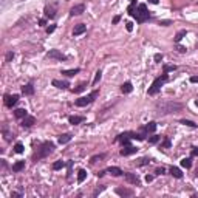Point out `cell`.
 Returning <instances> with one entry per match:
<instances>
[{
	"label": "cell",
	"mask_w": 198,
	"mask_h": 198,
	"mask_svg": "<svg viewBox=\"0 0 198 198\" xmlns=\"http://www.w3.org/2000/svg\"><path fill=\"white\" fill-rule=\"evenodd\" d=\"M53 150H54V144H53V142L47 141V142L40 144L39 148H37V152L34 153V160H36V161H37V160H42V158H45V156H48Z\"/></svg>",
	"instance_id": "2"
},
{
	"label": "cell",
	"mask_w": 198,
	"mask_h": 198,
	"mask_svg": "<svg viewBox=\"0 0 198 198\" xmlns=\"http://www.w3.org/2000/svg\"><path fill=\"white\" fill-rule=\"evenodd\" d=\"M124 177H125V179L130 183V184H135V186H141V179H139V177L136 173H130V172H127V173H124Z\"/></svg>",
	"instance_id": "8"
},
{
	"label": "cell",
	"mask_w": 198,
	"mask_h": 198,
	"mask_svg": "<svg viewBox=\"0 0 198 198\" xmlns=\"http://www.w3.org/2000/svg\"><path fill=\"white\" fill-rule=\"evenodd\" d=\"M26 115H28V113H26V110H25V109H17V110L14 111V116H16L17 119H23Z\"/></svg>",
	"instance_id": "22"
},
{
	"label": "cell",
	"mask_w": 198,
	"mask_h": 198,
	"mask_svg": "<svg viewBox=\"0 0 198 198\" xmlns=\"http://www.w3.org/2000/svg\"><path fill=\"white\" fill-rule=\"evenodd\" d=\"M132 90H133V87H132L130 82H124L122 85H121V91L122 93H132Z\"/></svg>",
	"instance_id": "24"
},
{
	"label": "cell",
	"mask_w": 198,
	"mask_h": 198,
	"mask_svg": "<svg viewBox=\"0 0 198 198\" xmlns=\"http://www.w3.org/2000/svg\"><path fill=\"white\" fill-rule=\"evenodd\" d=\"M155 130H156V122H153V121L148 122L146 127H144V132H146V133H153Z\"/></svg>",
	"instance_id": "21"
},
{
	"label": "cell",
	"mask_w": 198,
	"mask_h": 198,
	"mask_svg": "<svg viewBox=\"0 0 198 198\" xmlns=\"http://www.w3.org/2000/svg\"><path fill=\"white\" fill-rule=\"evenodd\" d=\"M98 94H99V91H98V90H94V91H91L90 94H87V96H82V98L76 99V101H74V104L78 105V107H85V105L91 104V102L94 101V99L98 98Z\"/></svg>",
	"instance_id": "5"
},
{
	"label": "cell",
	"mask_w": 198,
	"mask_h": 198,
	"mask_svg": "<svg viewBox=\"0 0 198 198\" xmlns=\"http://www.w3.org/2000/svg\"><path fill=\"white\" fill-rule=\"evenodd\" d=\"M148 163H150V160H148V158H141V160L136 161V166H147Z\"/></svg>",
	"instance_id": "33"
},
{
	"label": "cell",
	"mask_w": 198,
	"mask_h": 198,
	"mask_svg": "<svg viewBox=\"0 0 198 198\" xmlns=\"http://www.w3.org/2000/svg\"><path fill=\"white\" fill-rule=\"evenodd\" d=\"M135 5H136V0H132V3H130V6H129V10H127L130 16L135 14Z\"/></svg>",
	"instance_id": "32"
},
{
	"label": "cell",
	"mask_w": 198,
	"mask_h": 198,
	"mask_svg": "<svg viewBox=\"0 0 198 198\" xmlns=\"http://www.w3.org/2000/svg\"><path fill=\"white\" fill-rule=\"evenodd\" d=\"M148 2H150V3H153V5H156V3L160 2V0H148Z\"/></svg>",
	"instance_id": "55"
},
{
	"label": "cell",
	"mask_w": 198,
	"mask_h": 198,
	"mask_svg": "<svg viewBox=\"0 0 198 198\" xmlns=\"http://www.w3.org/2000/svg\"><path fill=\"white\" fill-rule=\"evenodd\" d=\"M125 28H127V31H132L133 30V23H132V22H127V23H125Z\"/></svg>",
	"instance_id": "43"
},
{
	"label": "cell",
	"mask_w": 198,
	"mask_h": 198,
	"mask_svg": "<svg viewBox=\"0 0 198 198\" xmlns=\"http://www.w3.org/2000/svg\"><path fill=\"white\" fill-rule=\"evenodd\" d=\"M45 23H47V20H45V19H40V20H39V25H40V26H43Z\"/></svg>",
	"instance_id": "53"
},
{
	"label": "cell",
	"mask_w": 198,
	"mask_h": 198,
	"mask_svg": "<svg viewBox=\"0 0 198 198\" xmlns=\"http://www.w3.org/2000/svg\"><path fill=\"white\" fill-rule=\"evenodd\" d=\"M178 51H179V53H186V48L181 47V45H178Z\"/></svg>",
	"instance_id": "50"
},
{
	"label": "cell",
	"mask_w": 198,
	"mask_h": 198,
	"mask_svg": "<svg viewBox=\"0 0 198 198\" xmlns=\"http://www.w3.org/2000/svg\"><path fill=\"white\" fill-rule=\"evenodd\" d=\"M17 101H19V94H6L5 96V105L8 107V109H12Z\"/></svg>",
	"instance_id": "7"
},
{
	"label": "cell",
	"mask_w": 198,
	"mask_h": 198,
	"mask_svg": "<svg viewBox=\"0 0 198 198\" xmlns=\"http://www.w3.org/2000/svg\"><path fill=\"white\" fill-rule=\"evenodd\" d=\"M53 85H54L56 88H60V90L68 88V82H65V80H57V79H54V80H53Z\"/></svg>",
	"instance_id": "17"
},
{
	"label": "cell",
	"mask_w": 198,
	"mask_h": 198,
	"mask_svg": "<svg viewBox=\"0 0 198 198\" xmlns=\"http://www.w3.org/2000/svg\"><path fill=\"white\" fill-rule=\"evenodd\" d=\"M34 122H36V118H34V116H28V115H26L25 118L22 119V127H26V129H28V127H31Z\"/></svg>",
	"instance_id": "13"
},
{
	"label": "cell",
	"mask_w": 198,
	"mask_h": 198,
	"mask_svg": "<svg viewBox=\"0 0 198 198\" xmlns=\"http://www.w3.org/2000/svg\"><path fill=\"white\" fill-rule=\"evenodd\" d=\"M160 25H163V26H169V25H172V20H161V22H160Z\"/></svg>",
	"instance_id": "40"
},
{
	"label": "cell",
	"mask_w": 198,
	"mask_h": 198,
	"mask_svg": "<svg viewBox=\"0 0 198 198\" xmlns=\"http://www.w3.org/2000/svg\"><path fill=\"white\" fill-rule=\"evenodd\" d=\"M70 141H71V135L70 133H64V135H60V136H59V144H67Z\"/></svg>",
	"instance_id": "23"
},
{
	"label": "cell",
	"mask_w": 198,
	"mask_h": 198,
	"mask_svg": "<svg viewBox=\"0 0 198 198\" xmlns=\"http://www.w3.org/2000/svg\"><path fill=\"white\" fill-rule=\"evenodd\" d=\"M146 181H147V183H152V181H153V177H152V175H147V177H146Z\"/></svg>",
	"instance_id": "49"
},
{
	"label": "cell",
	"mask_w": 198,
	"mask_h": 198,
	"mask_svg": "<svg viewBox=\"0 0 198 198\" xmlns=\"http://www.w3.org/2000/svg\"><path fill=\"white\" fill-rule=\"evenodd\" d=\"M163 147H170V141H169V138H164L163 139V144H161V148Z\"/></svg>",
	"instance_id": "39"
},
{
	"label": "cell",
	"mask_w": 198,
	"mask_h": 198,
	"mask_svg": "<svg viewBox=\"0 0 198 198\" xmlns=\"http://www.w3.org/2000/svg\"><path fill=\"white\" fill-rule=\"evenodd\" d=\"M166 172V169H163V167H158L156 169V175H163Z\"/></svg>",
	"instance_id": "46"
},
{
	"label": "cell",
	"mask_w": 198,
	"mask_h": 198,
	"mask_svg": "<svg viewBox=\"0 0 198 198\" xmlns=\"http://www.w3.org/2000/svg\"><path fill=\"white\" fill-rule=\"evenodd\" d=\"M169 80V78H167V73H163V76H160V78H156L155 80H153V84H152V87L148 88V94H150V96H153V94H156L161 90V87H163V85L166 84Z\"/></svg>",
	"instance_id": "3"
},
{
	"label": "cell",
	"mask_w": 198,
	"mask_h": 198,
	"mask_svg": "<svg viewBox=\"0 0 198 198\" xmlns=\"http://www.w3.org/2000/svg\"><path fill=\"white\" fill-rule=\"evenodd\" d=\"M101 78H102V71L98 70V71H96V76H94V79H93V85H96L99 80H101Z\"/></svg>",
	"instance_id": "30"
},
{
	"label": "cell",
	"mask_w": 198,
	"mask_h": 198,
	"mask_svg": "<svg viewBox=\"0 0 198 198\" xmlns=\"http://www.w3.org/2000/svg\"><path fill=\"white\" fill-rule=\"evenodd\" d=\"M105 173H107V170H101V172H98L96 175H98V177H104Z\"/></svg>",
	"instance_id": "51"
},
{
	"label": "cell",
	"mask_w": 198,
	"mask_h": 198,
	"mask_svg": "<svg viewBox=\"0 0 198 198\" xmlns=\"http://www.w3.org/2000/svg\"><path fill=\"white\" fill-rule=\"evenodd\" d=\"M104 153H102V155H94V156H91V160H90V163H96V161H99V160H102V158H104Z\"/></svg>",
	"instance_id": "36"
},
{
	"label": "cell",
	"mask_w": 198,
	"mask_h": 198,
	"mask_svg": "<svg viewBox=\"0 0 198 198\" xmlns=\"http://www.w3.org/2000/svg\"><path fill=\"white\" fill-rule=\"evenodd\" d=\"M169 172H170V175H172V177H175V178H183V173H181V170H179L178 167H170L169 169Z\"/></svg>",
	"instance_id": "18"
},
{
	"label": "cell",
	"mask_w": 198,
	"mask_h": 198,
	"mask_svg": "<svg viewBox=\"0 0 198 198\" xmlns=\"http://www.w3.org/2000/svg\"><path fill=\"white\" fill-rule=\"evenodd\" d=\"M22 93L25 94V96H31V94L34 93V87H33V84H26L22 87Z\"/></svg>",
	"instance_id": "15"
},
{
	"label": "cell",
	"mask_w": 198,
	"mask_h": 198,
	"mask_svg": "<svg viewBox=\"0 0 198 198\" xmlns=\"http://www.w3.org/2000/svg\"><path fill=\"white\" fill-rule=\"evenodd\" d=\"M68 121H70V124H73V125H76V124H80L84 121V118L82 116H70L68 118Z\"/></svg>",
	"instance_id": "25"
},
{
	"label": "cell",
	"mask_w": 198,
	"mask_h": 198,
	"mask_svg": "<svg viewBox=\"0 0 198 198\" xmlns=\"http://www.w3.org/2000/svg\"><path fill=\"white\" fill-rule=\"evenodd\" d=\"M181 109H183L181 104H178V102H172V101L158 102V104H156V113H158L160 116H164L167 113H175V111H178Z\"/></svg>",
	"instance_id": "1"
},
{
	"label": "cell",
	"mask_w": 198,
	"mask_h": 198,
	"mask_svg": "<svg viewBox=\"0 0 198 198\" xmlns=\"http://www.w3.org/2000/svg\"><path fill=\"white\" fill-rule=\"evenodd\" d=\"M47 56L50 57V59H56V60H67V56L64 54V53H60L59 50H50V51L47 53Z\"/></svg>",
	"instance_id": "6"
},
{
	"label": "cell",
	"mask_w": 198,
	"mask_h": 198,
	"mask_svg": "<svg viewBox=\"0 0 198 198\" xmlns=\"http://www.w3.org/2000/svg\"><path fill=\"white\" fill-rule=\"evenodd\" d=\"M190 82H192V84H198V76H192V78H190Z\"/></svg>",
	"instance_id": "48"
},
{
	"label": "cell",
	"mask_w": 198,
	"mask_h": 198,
	"mask_svg": "<svg viewBox=\"0 0 198 198\" xmlns=\"http://www.w3.org/2000/svg\"><path fill=\"white\" fill-rule=\"evenodd\" d=\"M104 189H105L104 186H102V187H98V189H96V190H94V192H93V195H94V197H96V195H98V193H101L102 190H104Z\"/></svg>",
	"instance_id": "41"
},
{
	"label": "cell",
	"mask_w": 198,
	"mask_h": 198,
	"mask_svg": "<svg viewBox=\"0 0 198 198\" xmlns=\"http://www.w3.org/2000/svg\"><path fill=\"white\" fill-rule=\"evenodd\" d=\"M64 167H65V161H62V160L53 163V169H54V170H60V169H64Z\"/></svg>",
	"instance_id": "27"
},
{
	"label": "cell",
	"mask_w": 198,
	"mask_h": 198,
	"mask_svg": "<svg viewBox=\"0 0 198 198\" xmlns=\"http://www.w3.org/2000/svg\"><path fill=\"white\" fill-rule=\"evenodd\" d=\"M136 152H138V148H136V147H133V146H125V147L121 148L119 153L122 155V156H130V155L136 153Z\"/></svg>",
	"instance_id": "10"
},
{
	"label": "cell",
	"mask_w": 198,
	"mask_h": 198,
	"mask_svg": "<svg viewBox=\"0 0 198 198\" xmlns=\"http://www.w3.org/2000/svg\"><path fill=\"white\" fill-rule=\"evenodd\" d=\"M85 31H87V26H85L84 23H79V25H76V26H74V30H73V36H80V34H84Z\"/></svg>",
	"instance_id": "14"
},
{
	"label": "cell",
	"mask_w": 198,
	"mask_h": 198,
	"mask_svg": "<svg viewBox=\"0 0 198 198\" xmlns=\"http://www.w3.org/2000/svg\"><path fill=\"white\" fill-rule=\"evenodd\" d=\"M190 155H192V156H198V147H193V148H192Z\"/></svg>",
	"instance_id": "45"
},
{
	"label": "cell",
	"mask_w": 198,
	"mask_h": 198,
	"mask_svg": "<svg viewBox=\"0 0 198 198\" xmlns=\"http://www.w3.org/2000/svg\"><path fill=\"white\" fill-rule=\"evenodd\" d=\"M184 36H186V30H181V31H178L177 36H175V43H178L179 40H181Z\"/></svg>",
	"instance_id": "29"
},
{
	"label": "cell",
	"mask_w": 198,
	"mask_h": 198,
	"mask_svg": "<svg viewBox=\"0 0 198 198\" xmlns=\"http://www.w3.org/2000/svg\"><path fill=\"white\" fill-rule=\"evenodd\" d=\"M181 124L189 125V127H192V129H195V127H197V124L193 122V121H189V119H181Z\"/></svg>",
	"instance_id": "31"
},
{
	"label": "cell",
	"mask_w": 198,
	"mask_h": 198,
	"mask_svg": "<svg viewBox=\"0 0 198 198\" xmlns=\"http://www.w3.org/2000/svg\"><path fill=\"white\" fill-rule=\"evenodd\" d=\"M14 150H16V153H22V152H23V144L17 142L16 146H14Z\"/></svg>",
	"instance_id": "34"
},
{
	"label": "cell",
	"mask_w": 198,
	"mask_h": 198,
	"mask_svg": "<svg viewBox=\"0 0 198 198\" xmlns=\"http://www.w3.org/2000/svg\"><path fill=\"white\" fill-rule=\"evenodd\" d=\"M107 172L111 173L113 177H121V175H124L122 170H121L119 167H115V166H111V167H109V169H107Z\"/></svg>",
	"instance_id": "16"
},
{
	"label": "cell",
	"mask_w": 198,
	"mask_h": 198,
	"mask_svg": "<svg viewBox=\"0 0 198 198\" xmlns=\"http://www.w3.org/2000/svg\"><path fill=\"white\" fill-rule=\"evenodd\" d=\"M54 30H56V25H51V26H48V28H47V33H48V34H51Z\"/></svg>",
	"instance_id": "42"
},
{
	"label": "cell",
	"mask_w": 198,
	"mask_h": 198,
	"mask_svg": "<svg viewBox=\"0 0 198 198\" xmlns=\"http://www.w3.org/2000/svg\"><path fill=\"white\" fill-rule=\"evenodd\" d=\"M158 141H160V136H156V135H153V136L148 138V142H150V144H156Z\"/></svg>",
	"instance_id": "38"
},
{
	"label": "cell",
	"mask_w": 198,
	"mask_h": 198,
	"mask_svg": "<svg viewBox=\"0 0 198 198\" xmlns=\"http://www.w3.org/2000/svg\"><path fill=\"white\" fill-rule=\"evenodd\" d=\"M177 67L175 65H164V73H169V71H175Z\"/></svg>",
	"instance_id": "37"
},
{
	"label": "cell",
	"mask_w": 198,
	"mask_h": 198,
	"mask_svg": "<svg viewBox=\"0 0 198 198\" xmlns=\"http://www.w3.org/2000/svg\"><path fill=\"white\" fill-rule=\"evenodd\" d=\"M85 87H87V84H80L79 87H76V88L73 90V93H80V91H84Z\"/></svg>",
	"instance_id": "35"
},
{
	"label": "cell",
	"mask_w": 198,
	"mask_h": 198,
	"mask_svg": "<svg viewBox=\"0 0 198 198\" xmlns=\"http://www.w3.org/2000/svg\"><path fill=\"white\" fill-rule=\"evenodd\" d=\"M11 197H22V195H20L19 192H12V193H11Z\"/></svg>",
	"instance_id": "54"
},
{
	"label": "cell",
	"mask_w": 198,
	"mask_h": 198,
	"mask_svg": "<svg viewBox=\"0 0 198 198\" xmlns=\"http://www.w3.org/2000/svg\"><path fill=\"white\" fill-rule=\"evenodd\" d=\"M133 17L136 19L138 23H144L146 20H148V11H147V6L144 5V3H141V5L138 6V10L135 11Z\"/></svg>",
	"instance_id": "4"
},
{
	"label": "cell",
	"mask_w": 198,
	"mask_h": 198,
	"mask_svg": "<svg viewBox=\"0 0 198 198\" xmlns=\"http://www.w3.org/2000/svg\"><path fill=\"white\" fill-rule=\"evenodd\" d=\"M119 20H121V17H119V16H115V17H113V23H118Z\"/></svg>",
	"instance_id": "52"
},
{
	"label": "cell",
	"mask_w": 198,
	"mask_h": 198,
	"mask_svg": "<svg viewBox=\"0 0 198 198\" xmlns=\"http://www.w3.org/2000/svg\"><path fill=\"white\" fill-rule=\"evenodd\" d=\"M153 59H155V62H160V60H163V54H160V53H158V54H155V57H153Z\"/></svg>",
	"instance_id": "44"
},
{
	"label": "cell",
	"mask_w": 198,
	"mask_h": 198,
	"mask_svg": "<svg viewBox=\"0 0 198 198\" xmlns=\"http://www.w3.org/2000/svg\"><path fill=\"white\" fill-rule=\"evenodd\" d=\"M56 6H57L56 3L45 6V16H47L48 19H54V16H56Z\"/></svg>",
	"instance_id": "11"
},
{
	"label": "cell",
	"mask_w": 198,
	"mask_h": 198,
	"mask_svg": "<svg viewBox=\"0 0 198 198\" xmlns=\"http://www.w3.org/2000/svg\"><path fill=\"white\" fill-rule=\"evenodd\" d=\"M12 57H14V53H8V54H6V62H10Z\"/></svg>",
	"instance_id": "47"
},
{
	"label": "cell",
	"mask_w": 198,
	"mask_h": 198,
	"mask_svg": "<svg viewBox=\"0 0 198 198\" xmlns=\"http://www.w3.org/2000/svg\"><path fill=\"white\" fill-rule=\"evenodd\" d=\"M84 11H85V5H84V3H79V5H74L70 10V16L71 17H73V16H80Z\"/></svg>",
	"instance_id": "9"
},
{
	"label": "cell",
	"mask_w": 198,
	"mask_h": 198,
	"mask_svg": "<svg viewBox=\"0 0 198 198\" xmlns=\"http://www.w3.org/2000/svg\"><path fill=\"white\" fill-rule=\"evenodd\" d=\"M115 192L118 193L119 197H132L133 195V190L132 189H127V187H118Z\"/></svg>",
	"instance_id": "12"
},
{
	"label": "cell",
	"mask_w": 198,
	"mask_h": 198,
	"mask_svg": "<svg viewBox=\"0 0 198 198\" xmlns=\"http://www.w3.org/2000/svg\"><path fill=\"white\" fill-rule=\"evenodd\" d=\"M79 68H73V70H62V74H65V76H74V74H78L79 73Z\"/></svg>",
	"instance_id": "28"
},
{
	"label": "cell",
	"mask_w": 198,
	"mask_h": 198,
	"mask_svg": "<svg viewBox=\"0 0 198 198\" xmlns=\"http://www.w3.org/2000/svg\"><path fill=\"white\" fill-rule=\"evenodd\" d=\"M25 169V161H17L16 164H12V172H20Z\"/></svg>",
	"instance_id": "19"
},
{
	"label": "cell",
	"mask_w": 198,
	"mask_h": 198,
	"mask_svg": "<svg viewBox=\"0 0 198 198\" xmlns=\"http://www.w3.org/2000/svg\"><path fill=\"white\" fill-rule=\"evenodd\" d=\"M181 167L190 169V167H192V160H190V158H183V160H181Z\"/></svg>",
	"instance_id": "26"
},
{
	"label": "cell",
	"mask_w": 198,
	"mask_h": 198,
	"mask_svg": "<svg viewBox=\"0 0 198 198\" xmlns=\"http://www.w3.org/2000/svg\"><path fill=\"white\" fill-rule=\"evenodd\" d=\"M87 178V170L85 169H79L78 170V183H84Z\"/></svg>",
	"instance_id": "20"
}]
</instances>
